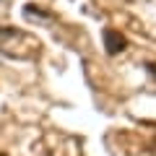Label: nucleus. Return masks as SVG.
<instances>
[{
    "instance_id": "nucleus-1",
    "label": "nucleus",
    "mask_w": 156,
    "mask_h": 156,
    "mask_svg": "<svg viewBox=\"0 0 156 156\" xmlns=\"http://www.w3.org/2000/svg\"><path fill=\"white\" fill-rule=\"evenodd\" d=\"M0 50L8 57H26V34L13 26H0Z\"/></svg>"
},
{
    "instance_id": "nucleus-2",
    "label": "nucleus",
    "mask_w": 156,
    "mask_h": 156,
    "mask_svg": "<svg viewBox=\"0 0 156 156\" xmlns=\"http://www.w3.org/2000/svg\"><path fill=\"white\" fill-rule=\"evenodd\" d=\"M104 47H107L109 55H120V52L128 47V39H125L120 31H115V29H107L104 31Z\"/></svg>"
},
{
    "instance_id": "nucleus-3",
    "label": "nucleus",
    "mask_w": 156,
    "mask_h": 156,
    "mask_svg": "<svg viewBox=\"0 0 156 156\" xmlns=\"http://www.w3.org/2000/svg\"><path fill=\"white\" fill-rule=\"evenodd\" d=\"M146 70H148V73H151V76H154V78H156V62H148V65H146Z\"/></svg>"
},
{
    "instance_id": "nucleus-4",
    "label": "nucleus",
    "mask_w": 156,
    "mask_h": 156,
    "mask_svg": "<svg viewBox=\"0 0 156 156\" xmlns=\"http://www.w3.org/2000/svg\"><path fill=\"white\" fill-rule=\"evenodd\" d=\"M0 156H5V154H3V151H0Z\"/></svg>"
}]
</instances>
